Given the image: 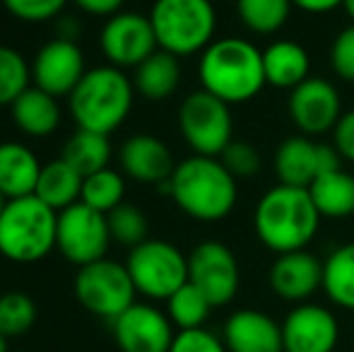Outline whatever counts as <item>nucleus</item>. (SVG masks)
<instances>
[{
	"label": "nucleus",
	"instance_id": "19",
	"mask_svg": "<svg viewBox=\"0 0 354 352\" xmlns=\"http://www.w3.org/2000/svg\"><path fill=\"white\" fill-rule=\"evenodd\" d=\"M118 165L123 174L131 176L133 181L152 183V186L169 181L176 169L169 145L152 133H138L126 138L118 150Z\"/></svg>",
	"mask_w": 354,
	"mask_h": 352
},
{
	"label": "nucleus",
	"instance_id": "3",
	"mask_svg": "<svg viewBox=\"0 0 354 352\" xmlns=\"http://www.w3.org/2000/svg\"><path fill=\"white\" fill-rule=\"evenodd\" d=\"M236 181L219 157L191 155L174 169L169 196L183 215L198 222H219L232 215L239 201Z\"/></svg>",
	"mask_w": 354,
	"mask_h": 352
},
{
	"label": "nucleus",
	"instance_id": "30",
	"mask_svg": "<svg viewBox=\"0 0 354 352\" xmlns=\"http://www.w3.org/2000/svg\"><path fill=\"white\" fill-rule=\"evenodd\" d=\"M212 309L214 306L210 304V299L193 282L178 287L167 299V316L178 331L203 328Z\"/></svg>",
	"mask_w": 354,
	"mask_h": 352
},
{
	"label": "nucleus",
	"instance_id": "10",
	"mask_svg": "<svg viewBox=\"0 0 354 352\" xmlns=\"http://www.w3.org/2000/svg\"><path fill=\"white\" fill-rule=\"evenodd\" d=\"M111 241L109 217L94 207L84 205L82 201L58 212L56 249L61 251V256L68 263L82 268L94 263V261L106 259Z\"/></svg>",
	"mask_w": 354,
	"mask_h": 352
},
{
	"label": "nucleus",
	"instance_id": "33",
	"mask_svg": "<svg viewBox=\"0 0 354 352\" xmlns=\"http://www.w3.org/2000/svg\"><path fill=\"white\" fill-rule=\"evenodd\" d=\"M37 324V304L27 292L0 295V333L5 338H19Z\"/></svg>",
	"mask_w": 354,
	"mask_h": 352
},
{
	"label": "nucleus",
	"instance_id": "12",
	"mask_svg": "<svg viewBox=\"0 0 354 352\" xmlns=\"http://www.w3.org/2000/svg\"><path fill=\"white\" fill-rule=\"evenodd\" d=\"M188 282H193L212 306L229 304L241 285V270L234 251L222 241H201L188 256Z\"/></svg>",
	"mask_w": 354,
	"mask_h": 352
},
{
	"label": "nucleus",
	"instance_id": "17",
	"mask_svg": "<svg viewBox=\"0 0 354 352\" xmlns=\"http://www.w3.org/2000/svg\"><path fill=\"white\" fill-rule=\"evenodd\" d=\"M111 326L121 352H169L176 335L171 319L162 309L140 302L111 321Z\"/></svg>",
	"mask_w": 354,
	"mask_h": 352
},
{
	"label": "nucleus",
	"instance_id": "1",
	"mask_svg": "<svg viewBox=\"0 0 354 352\" xmlns=\"http://www.w3.org/2000/svg\"><path fill=\"white\" fill-rule=\"evenodd\" d=\"M321 212L308 188L277 183L261 196L253 212V230L272 254L304 251L321 227Z\"/></svg>",
	"mask_w": 354,
	"mask_h": 352
},
{
	"label": "nucleus",
	"instance_id": "42",
	"mask_svg": "<svg viewBox=\"0 0 354 352\" xmlns=\"http://www.w3.org/2000/svg\"><path fill=\"white\" fill-rule=\"evenodd\" d=\"M80 34H82V24L77 17L73 15H61L56 19V37L58 39H68V41H77Z\"/></svg>",
	"mask_w": 354,
	"mask_h": 352
},
{
	"label": "nucleus",
	"instance_id": "36",
	"mask_svg": "<svg viewBox=\"0 0 354 352\" xmlns=\"http://www.w3.org/2000/svg\"><path fill=\"white\" fill-rule=\"evenodd\" d=\"M219 160L236 178H251L261 172V152L246 140H232L224 147Z\"/></svg>",
	"mask_w": 354,
	"mask_h": 352
},
{
	"label": "nucleus",
	"instance_id": "4",
	"mask_svg": "<svg viewBox=\"0 0 354 352\" xmlns=\"http://www.w3.org/2000/svg\"><path fill=\"white\" fill-rule=\"evenodd\" d=\"M133 77L113 66H94L68 97V109L80 131L111 136L126 123L136 104Z\"/></svg>",
	"mask_w": 354,
	"mask_h": 352
},
{
	"label": "nucleus",
	"instance_id": "18",
	"mask_svg": "<svg viewBox=\"0 0 354 352\" xmlns=\"http://www.w3.org/2000/svg\"><path fill=\"white\" fill-rule=\"evenodd\" d=\"M270 290L280 299L292 304H304L308 297L323 290V261L304 251L280 254L268 272Z\"/></svg>",
	"mask_w": 354,
	"mask_h": 352
},
{
	"label": "nucleus",
	"instance_id": "34",
	"mask_svg": "<svg viewBox=\"0 0 354 352\" xmlns=\"http://www.w3.org/2000/svg\"><path fill=\"white\" fill-rule=\"evenodd\" d=\"M109 230H111V239L116 244L126 246V249H136L138 244L147 241L149 222L145 212L133 203H121L116 210L109 212Z\"/></svg>",
	"mask_w": 354,
	"mask_h": 352
},
{
	"label": "nucleus",
	"instance_id": "16",
	"mask_svg": "<svg viewBox=\"0 0 354 352\" xmlns=\"http://www.w3.org/2000/svg\"><path fill=\"white\" fill-rule=\"evenodd\" d=\"M340 340V324L328 306L304 302L282 321L284 352H333Z\"/></svg>",
	"mask_w": 354,
	"mask_h": 352
},
{
	"label": "nucleus",
	"instance_id": "44",
	"mask_svg": "<svg viewBox=\"0 0 354 352\" xmlns=\"http://www.w3.org/2000/svg\"><path fill=\"white\" fill-rule=\"evenodd\" d=\"M8 340L10 338H5V335L0 333V352H8Z\"/></svg>",
	"mask_w": 354,
	"mask_h": 352
},
{
	"label": "nucleus",
	"instance_id": "27",
	"mask_svg": "<svg viewBox=\"0 0 354 352\" xmlns=\"http://www.w3.org/2000/svg\"><path fill=\"white\" fill-rule=\"evenodd\" d=\"M323 292L335 306L354 311V241L337 246L323 261Z\"/></svg>",
	"mask_w": 354,
	"mask_h": 352
},
{
	"label": "nucleus",
	"instance_id": "28",
	"mask_svg": "<svg viewBox=\"0 0 354 352\" xmlns=\"http://www.w3.org/2000/svg\"><path fill=\"white\" fill-rule=\"evenodd\" d=\"M61 157L73 165L82 176H89L94 172H102L111 162V140L109 136L89 131H75L66 142H63Z\"/></svg>",
	"mask_w": 354,
	"mask_h": 352
},
{
	"label": "nucleus",
	"instance_id": "40",
	"mask_svg": "<svg viewBox=\"0 0 354 352\" xmlns=\"http://www.w3.org/2000/svg\"><path fill=\"white\" fill-rule=\"evenodd\" d=\"M77 10L92 15V17H113L116 12L123 10V3L126 0H71Z\"/></svg>",
	"mask_w": 354,
	"mask_h": 352
},
{
	"label": "nucleus",
	"instance_id": "31",
	"mask_svg": "<svg viewBox=\"0 0 354 352\" xmlns=\"http://www.w3.org/2000/svg\"><path fill=\"white\" fill-rule=\"evenodd\" d=\"M123 196H126V178H123L121 172L106 167V169L84 176L82 198H80V201H82L84 205L109 215V212L121 205Z\"/></svg>",
	"mask_w": 354,
	"mask_h": 352
},
{
	"label": "nucleus",
	"instance_id": "5",
	"mask_svg": "<svg viewBox=\"0 0 354 352\" xmlns=\"http://www.w3.org/2000/svg\"><path fill=\"white\" fill-rule=\"evenodd\" d=\"M58 212L37 196L8 201L0 215V256L10 263L29 266L56 249Z\"/></svg>",
	"mask_w": 354,
	"mask_h": 352
},
{
	"label": "nucleus",
	"instance_id": "24",
	"mask_svg": "<svg viewBox=\"0 0 354 352\" xmlns=\"http://www.w3.org/2000/svg\"><path fill=\"white\" fill-rule=\"evenodd\" d=\"M181 58L157 48L147 61H142L136 68L133 87L147 102H164L176 94L178 85H181Z\"/></svg>",
	"mask_w": 354,
	"mask_h": 352
},
{
	"label": "nucleus",
	"instance_id": "22",
	"mask_svg": "<svg viewBox=\"0 0 354 352\" xmlns=\"http://www.w3.org/2000/svg\"><path fill=\"white\" fill-rule=\"evenodd\" d=\"M41 167L44 165L29 145L17 140H3L0 142V193L8 201L34 196Z\"/></svg>",
	"mask_w": 354,
	"mask_h": 352
},
{
	"label": "nucleus",
	"instance_id": "9",
	"mask_svg": "<svg viewBox=\"0 0 354 352\" xmlns=\"http://www.w3.org/2000/svg\"><path fill=\"white\" fill-rule=\"evenodd\" d=\"M178 131L196 155L219 157L234 133L229 104L205 89H196L178 106Z\"/></svg>",
	"mask_w": 354,
	"mask_h": 352
},
{
	"label": "nucleus",
	"instance_id": "8",
	"mask_svg": "<svg viewBox=\"0 0 354 352\" xmlns=\"http://www.w3.org/2000/svg\"><path fill=\"white\" fill-rule=\"evenodd\" d=\"M136 285L126 263L111 259L82 266L75 275V297L99 319L116 321L126 309L136 304Z\"/></svg>",
	"mask_w": 354,
	"mask_h": 352
},
{
	"label": "nucleus",
	"instance_id": "21",
	"mask_svg": "<svg viewBox=\"0 0 354 352\" xmlns=\"http://www.w3.org/2000/svg\"><path fill=\"white\" fill-rule=\"evenodd\" d=\"M10 118L22 136L41 140L61 128L63 109L56 97L32 85L27 92L15 99V104L10 106Z\"/></svg>",
	"mask_w": 354,
	"mask_h": 352
},
{
	"label": "nucleus",
	"instance_id": "23",
	"mask_svg": "<svg viewBox=\"0 0 354 352\" xmlns=\"http://www.w3.org/2000/svg\"><path fill=\"white\" fill-rule=\"evenodd\" d=\"M263 68H266L268 85L292 92L294 87L311 77V56L299 41L277 39L268 44V48L263 51Z\"/></svg>",
	"mask_w": 354,
	"mask_h": 352
},
{
	"label": "nucleus",
	"instance_id": "14",
	"mask_svg": "<svg viewBox=\"0 0 354 352\" xmlns=\"http://www.w3.org/2000/svg\"><path fill=\"white\" fill-rule=\"evenodd\" d=\"M287 113L294 126L301 131V136L311 138L333 131L345 111H342V99L337 87L326 77L311 75L289 92Z\"/></svg>",
	"mask_w": 354,
	"mask_h": 352
},
{
	"label": "nucleus",
	"instance_id": "43",
	"mask_svg": "<svg viewBox=\"0 0 354 352\" xmlns=\"http://www.w3.org/2000/svg\"><path fill=\"white\" fill-rule=\"evenodd\" d=\"M342 10H345V15L350 17V24H354V0H345V3H342Z\"/></svg>",
	"mask_w": 354,
	"mask_h": 352
},
{
	"label": "nucleus",
	"instance_id": "41",
	"mask_svg": "<svg viewBox=\"0 0 354 352\" xmlns=\"http://www.w3.org/2000/svg\"><path fill=\"white\" fill-rule=\"evenodd\" d=\"M294 8L304 10L308 15H326V12H333V10L342 8L345 0H292Z\"/></svg>",
	"mask_w": 354,
	"mask_h": 352
},
{
	"label": "nucleus",
	"instance_id": "11",
	"mask_svg": "<svg viewBox=\"0 0 354 352\" xmlns=\"http://www.w3.org/2000/svg\"><path fill=\"white\" fill-rule=\"evenodd\" d=\"M159 48L154 37L152 22L147 15L136 10H121L104 22L99 32V51L113 68H133L136 71L142 61H147Z\"/></svg>",
	"mask_w": 354,
	"mask_h": 352
},
{
	"label": "nucleus",
	"instance_id": "6",
	"mask_svg": "<svg viewBox=\"0 0 354 352\" xmlns=\"http://www.w3.org/2000/svg\"><path fill=\"white\" fill-rule=\"evenodd\" d=\"M147 17L159 48L176 58L203 53L217 32L212 0H154Z\"/></svg>",
	"mask_w": 354,
	"mask_h": 352
},
{
	"label": "nucleus",
	"instance_id": "38",
	"mask_svg": "<svg viewBox=\"0 0 354 352\" xmlns=\"http://www.w3.org/2000/svg\"><path fill=\"white\" fill-rule=\"evenodd\" d=\"M169 352H229L222 338L207 328H191V331H178L174 335V343Z\"/></svg>",
	"mask_w": 354,
	"mask_h": 352
},
{
	"label": "nucleus",
	"instance_id": "15",
	"mask_svg": "<svg viewBox=\"0 0 354 352\" xmlns=\"http://www.w3.org/2000/svg\"><path fill=\"white\" fill-rule=\"evenodd\" d=\"M340 169V155L333 145L313 142L308 136L284 138L275 150V174L280 183L308 188L323 172Z\"/></svg>",
	"mask_w": 354,
	"mask_h": 352
},
{
	"label": "nucleus",
	"instance_id": "20",
	"mask_svg": "<svg viewBox=\"0 0 354 352\" xmlns=\"http://www.w3.org/2000/svg\"><path fill=\"white\" fill-rule=\"evenodd\" d=\"M222 340L229 352H284L282 324L258 309H239L224 324Z\"/></svg>",
	"mask_w": 354,
	"mask_h": 352
},
{
	"label": "nucleus",
	"instance_id": "29",
	"mask_svg": "<svg viewBox=\"0 0 354 352\" xmlns=\"http://www.w3.org/2000/svg\"><path fill=\"white\" fill-rule=\"evenodd\" d=\"M292 0H236V15L251 34L270 37L289 22Z\"/></svg>",
	"mask_w": 354,
	"mask_h": 352
},
{
	"label": "nucleus",
	"instance_id": "37",
	"mask_svg": "<svg viewBox=\"0 0 354 352\" xmlns=\"http://www.w3.org/2000/svg\"><path fill=\"white\" fill-rule=\"evenodd\" d=\"M330 68L340 80L354 82V24H347L333 39L330 51H328Z\"/></svg>",
	"mask_w": 354,
	"mask_h": 352
},
{
	"label": "nucleus",
	"instance_id": "2",
	"mask_svg": "<svg viewBox=\"0 0 354 352\" xmlns=\"http://www.w3.org/2000/svg\"><path fill=\"white\" fill-rule=\"evenodd\" d=\"M201 89L232 104H246L268 85L263 51L241 37L214 39L198 61Z\"/></svg>",
	"mask_w": 354,
	"mask_h": 352
},
{
	"label": "nucleus",
	"instance_id": "45",
	"mask_svg": "<svg viewBox=\"0 0 354 352\" xmlns=\"http://www.w3.org/2000/svg\"><path fill=\"white\" fill-rule=\"evenodd\" d=\"M5 205H8V198L0 193V215H3V210H5Z\"/></svg>",
	"mask_w": 354,
	"mask_h": 352
},
{
	"label": "nucleus",
	"instance_id": "39",
	"mask_svg": "<svg viewBox=\"0 0 354 352\" xmlns=\"http://www.w3.org/2000/svg\"><path fill=\"white\" fill-rule=\"evenodd\" d=\"M333 147L347 162H354V109L345 111L333 128Z\"/></svg>",
	"mask_w": 354,
	"mask_h": 352
},
{
	"label": "nucleus",
	"instance_id": "26",
	"mask_svg": "<svg viewBox=\"0 0 354 352\" xmlns=\"http://www.w3.org/2000/svg\"><path fill=\"white\" fill-rule=\"evenodd\" d=\"M313 203L321 217L328 220H345L354 215V176L345 169L323 172L308 186Z\"/></svg>",
	"mask_w": 354,
	"mask_h": 352
},
{
	"label": "nucleus",
	"instance_id": "25",
	"mask_svg": "<svg viewBox=\"0 0 354 352\" xmlns=\"http://www.w3.org/2000/svg\"><path fill=\"white\" fill-rule=\"evenodd\" d=\"M82 181L84 176L73 165H68L63 157H58V160H51L41 167L34 196L46 203L51 210L61 212L66 207L75 205V203H80V198H82Z\"/></svg>",
	"mask_w": 354,
	"mask_h": 352
},
{
	"label": "nucleus",
	"instance_id": "7",
	"mask_svg": "<svg viewBox=\"0 0 354 352\" xmlns=\"http://www.w3.org/2000/svg\"><path fill=\"white\" fill-rule=\"evenodd\" d=\"M126 268L138 295L167 302L188 282V256L171 241L147 239L128 251Z\"/></svg>",
	"mask_w": 354,
	"mask_h": 352
},
{
	"label": "nucleus",
	"instance_id": "35",
	"mask_svg": "<svg viewBox=\"0 0 354 352\" xmlns=\"http://www.w3.org/2000/svg\"><path fill=\"white\" fill-rule=\"evenodd\" d=\"M10 17L27 24L53 22L63 15L71 0H0Z\"/></svg>",
	"mask_w": 354,
	"mask_h": 352
},
{
	"label": "nucleus",
	"instance_id": "32",
	"mask_svg": "<svg viewBox=\"0 0 354 352\" xmlns=\"http://www.w3.org/2000/svg\"><path fill=\"white\" fill-rule=\"evenodd\" d=\"M32 87V63L15 46L0 44V106H12L15 99Z\"/></svg>",
	"mask_w": 354,
	"mask_h": 352
},
{
	"label": "nucleus",
	"instance_id": "13",
	"mask_svg": "<svg viewBox=\"0 0 354 352\" xmlns=\"http://www.w3.org/2000/svg\"><path fill=\"white\" fill-rule=\"evenodd\" d=\"M84 53L77 41L68 39H48L39 46L32 61V85L48 92L51 97L63 99L71 97L73 89L80 85V80L87 73Z\"/></svg>",
	"mask_w": 354,
	"mask_h": 352
}]
</instances>
